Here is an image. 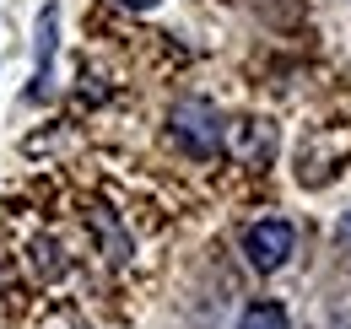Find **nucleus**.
<instances>
[{
  "label": "nucleus",
  "mask_w": 351,
  "mask_h": 329,
  "mask_svg": "<svg viewBox=\"0 0 351 329\" xmlns=\"http://www.w3.org/2000/svg\"><path fill=\"white\" fill-rule=\"evenodd\" d=\"M33 254H38V270H44V276H49V270H54V276L65 270V259H60V243H49V238H44V243L33 248Z\"/></svg>",
  "instance_id": "obj_5"
},
{
  "label": "nucleus",
  "mask_w": 351,
  "mask_h": 329,
  "mask_svg": "<svg viewBox=\"0 0 351 329\" xmlns=\"http://www.w3.org/2000/svg\"><path fill=\"white\" fill-rule=\"evenodd\" d=\"M335 238H341V248H346V254H351V210H346V216H341V227H335Z\"/></svg>",
  "instance_id": "obj_6"
},
{
  "label": "nucleus",
  "mask_w": 351,
  "mask_h": 329,
  "mask_svg": "<svg viewBox=\"0 0 351 329\" xmlns=\"http://www.w3.org/2000/svg\"><path fill=\"white\" fill-rule=\"evenodd\" d=\"M173 135L195 151V157H217L221 151V114L206 97H184L173 108Z\"/></svg>",
  "instance_id": "obj_1"
},
{
  "label": "nucleus",
  "mask_w": 351,
  "mask_h": 329,
  "mask_svg": "<svg viewBox=\"0 0 351 329\" xmlns=\"http://www.w3.org/2000/svg\"><path fill=\"white\" fill-rule=\"evenodd\" d=\"M238 329H292V319H287V308H281V302L260 297V302H249V308L238 313Z\"/></svg>",
  "instance_id": "obj_4"
},
{
  "label": "nucleus",
  "mask_w": 351,
  "mask_h": 329,
  "mask_svg": "<svg viewBox=\"0 0 351 329\" xmlns=\"http://www.w3.org/2000/svg\"><path fill=\"white\" fill-rule=\"evenodd\" d=\"M54 43H60V5L38 11V27H33V97H49V65H54Z\"/></svg>",
  "instance_id": "obj_3"
},
{
  "label": "nucleus",
  "mask_w": 351,
  "mask_h": 329,
  "mask_svg": "<svg viewBox=\"0 0 351 329\" xmlns=\"http://www.w3.org/2000/svg\"><path fill=\"white\" fill-rule=\"evenodd\" d=\"M119 5H125V11H157L162 0H119Z\"/></svg>",
  "instance_id": "obj_7"
},
{
  "label": "nucleus",
  "mask_w": 351,
  "mask_h": 329,
  "mask_svg": "<svg viewBox=\"0 0 351 329\" xmlns=\"http://www.w3.org/2000/svg\"><path fill=\"white\" fill-rule=\"evenodd\" d=\"M292 248H298V232H292V221H281V216H265L249 227V238H243V254H249V265L270 276V270H281L287 259H292Z\"/></svg>",
  "instance_id": "obj_2"
}]
</instances>
